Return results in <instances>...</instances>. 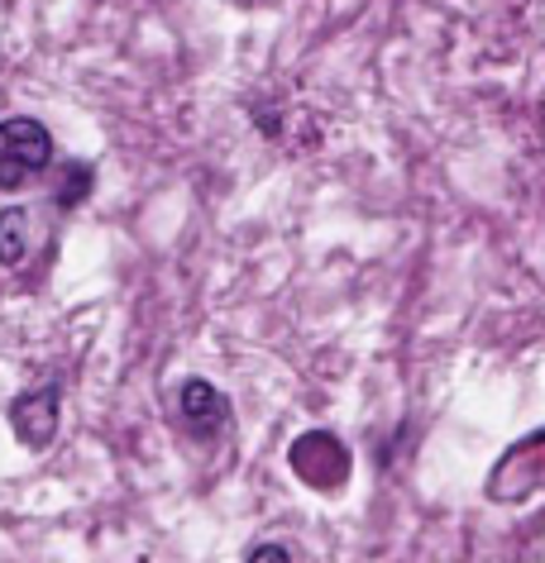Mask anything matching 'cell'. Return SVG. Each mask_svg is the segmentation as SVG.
Instances as JSON below:
<instances>
[{
  "label": "cell",
  "mask_w": 545,
  "mask_h": 563,
  "mask_svg": "<svg viewBox=\"0 0 545 563\" xmlns=\"http://www.w3.org/2000/svg\"><path fill=\"white\" fill-rule=\"evenodd\" d=\"M53 163V134L30 115L0 124V191H20Z\"/></svg>",
  "instance_id": "6da1fadb"
},
{
  "label": "cell",
  "mask_w": 545,
  "mask_h": 563,
  "mask_svg": "<svg viewBox=\"0 0 545 563\" xmlns=\"http://www.w3.org/2000/svg\"><path fill=\"white\" fill-rule=\"evenodd\" d=\"M287 463H292V473L316 492H335L349 477V449L340 444V434H330V430H306L302 440L287 449Z\"/></svg>",
  "instance_id": "7a4b0ae2"
},
{
  "label": "cell",
  "mask_w": 545,
  "mask_h": 563,
  "mask_svg": "<svg viewBox=\"0 0 545 563\" xmlns=\"http://www.w3.org/2000/svg\"><path fill=\"white\" fill-rule=\"evenodd\" d=\"M10 426L30 449H48L53 434H58V383L48 387H34L10 406Z\"/></svg>",
  "instance_id": "3957f363"
},
{
  "label": "cell",
  "mask_w": 545,
  "mask_h": 563,
  "mask_svg": "<svg viewBox=\"0 0 545 563\" xmlns=\"http://www.w3.org/2000/svg\"><path fill=\"white\" fill-rule=\"evenodd\" d=\"M182 420H187L197 434H211L230 420V401L226 391H216L206 377H192L187 387H182Z\"/></svg>",
  "instance_id": "277c9868"
},
{
  "label": "cell",
  "mask_w": 545,
  "mask_h": 563,
  "mask_svg": "<svg viewBox=\"0 0 545 563\" xmlns=\"http://www.w3.org/2000/svg\"><path fill=\"white\" fill-rule=\"evenodd\" d=\"M30 253V210H6L0 216V263L15 267Z\"/></svg>",
  "instance_id": "5b68a950"
},
{
  "label": "cell",
  "mask_w": 545,
  "mask_h": 563,
  "mask_svg": "<svg viewBox=\"0 0 545 563\" xmlns=\"http://www.w3.org/2000/svg\"><path fill=\"white\" fill-rule=\"evenodd\" d=\"M91 177H96V173H91L87 163H73V167H67V173H63V187H58V206H63V210H73V206L87 201Z\"/></svg>",
  "instance_id": "8992f818"
},
{
  "label": "cell",
  "mask_w": 545,
  "mask_h": 563,
  "mask_svg": "<svg viewBox=\"0 0 545 563\" xmlns=\"http://www.w3.org/2000/svg\"><path fill=\"white\" fill-rule=\"evenodd\" d=\"M244 563H292V554L283 544H259V549H249Z\"/></svg>",
  "instance_id": "52a82bcc"
}]
</instances>
